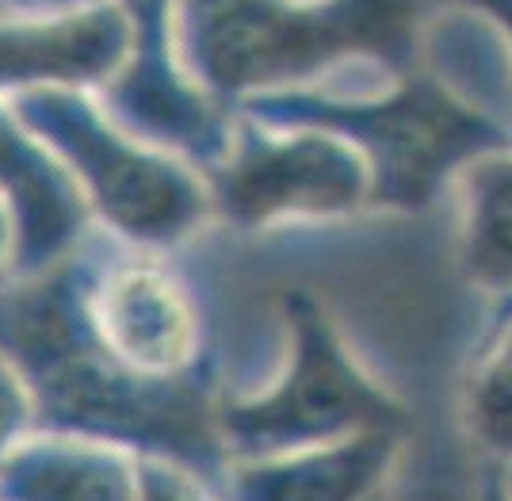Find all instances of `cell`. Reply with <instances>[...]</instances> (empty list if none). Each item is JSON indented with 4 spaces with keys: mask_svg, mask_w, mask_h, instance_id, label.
I'll return each mask as SVG.
<instances>
[{
    "mask_svg": "<svg viewBox=\"0 0 512 501\" xmlns=\"http://www.w3.org/2000/svg\"><path fill=\"white\" fill-rule=\"evenodd\" d=\"M39 433V406L23 371L0 352V459Z\"/></svg>",
    "mask_w": 512,
    "mask_h": 501,
    "instance_id": "5bb4252c",
    "label": "cell"
},
{
    "mask_svg": "<svg viewBox=\"0 0 512 501\" xmlns=\"http://www.w3.org/2000/svg\"><path fill=\"white\" fill-rule=\"evenodd\" d=\"M0 501H138V456L88 436L35 433L0 459Z\"/></svg>",
    "mask_w": 512,
    "mask_h": 501,
    "instance_id": "8fae6325",
    "label": "cell"
},
{
    "mask_svg": "<svg viewBox=\"0 0 512 501\" xmlns=\"http://www.w3.org/2000/svg\"><path fill=\"white\" fill-rule=\"evenodd\" d=\"M459 196V272L470 287L512 295V150L474 161L455 180Z\"/></svg>",
    "mask_w": 512,
    "mask_h": 501,
    "instance_id": "7c38bea8",
    "label": "cell"
},
{
    "mask_svg": "<svg viewBox=\"0 0 512 501\" xmlns=\"http://www.w3.org/2000/svg\"><path fill=\"white\" fill-rule=\"evenodd\" d=\"M0 12H16V16H39V12H46V0H0Z\"/></svg>",
    "mask_w": 512,
    "mask_h": 501,
    "instance_id": "ac0fdd59",
    "label": "cell"
},
{
    "mask_svg": "<svg viewBox=\"0 0 512 501\" xmlns=\"http://www.w3.org/2000/svg\"><path fill=\"white\" fill-rule=\"evenodd\" d=\"M23 123L69 165L96 230L150 253H184L218 222L207 176L123 131L85 88L8 96Z\"/></svg>",
    "mask_w": 512,
    "mask_h": 501,
    "instance_id": "5b68a950",
    "label": "cell"
},
{
    "mask_svg": "<svg viewBox=\"0 0 512 501\" xmlns=\"http://www.w3.org/2000/svg\"><path fill=\"white\" fill-rule=\"evenodd\" d=\"M283 352L253 387H226L218 433L226 456L268 459L337 444L348 436L409 433L402 398L375 379L318 295L291 287L279 295Z\"/></svg>",
    "mask_w": 512,
    "mask_h": 501,
    "instance_id": "277c9868",
    "label": "cell"
},
{
    "mask_svg": "<svg viewBox=\"0 0 512 501\" xmlns=\"http://www.w3.org/2000/svg\"><path fill=\"white\" fill-rule=\"evenodd\" d=\"M0 207L12 218V280L54 268L96 230L77 176L12 104H0Z\"/></svg>",
    "mask_w": 512,
    "mask_h": 501,
    "instance_id": "ba28073f",
    "label": "cell"
},
{
    "mask_svg": "<svg viewBox=\"0 0 512 501\" xmlns=\"http://www.w3.org/2000/svg\"><path fill=\"white\" fill-rule=\"evenodd\" d=\"M409 433L379 429L287 456L234 459L218 482L222 501H383L402 467Z\"/></svg>",
    "mask_w": 512,
    "mask_h": 501,
    "instance_id": "30bf717a",
    "label": "cell"
},
{
    "mask_svg": "<svg viewBox=\"0 0 512 501\" xmlns=\"http://www.w3.org/2000/svg\"><path fill=\"white\" fill-rule=\"evenodd\" d=\"M478 501H509V494H505V482H501V467L493 471L490 479L482 482V494H478Z\"/></svg>",
    "mask_w": 512,
    "mask_h": 501,
    "instance_id": "d6986e66",
    "label": "cell"
},
{
    "mask_svg": "<svg viewBox=\"0 0 512 501\" xmlns=\"http://www.w3.org/2000/svg\"><path fill=\"white\" fill-rule=\"evenodd\" d=\"M77 4H88V0H46V12H62V8H77Z\"/></svg>",
    "mask_w": 512,
    "mask_h": 501,
    "instance_id": "ffe728a7",
    "label": "cell"
},
{
    "mask_svg": "<svg viewBox=\"0 0 512 501\" xmlns=\"http://www.w3.org/2000/svg\"><path fill=\"white\" fill-rule=\"evenodd\" d=\"M0 352L23 371L39 433L169 459L218 482L226 394L203 291L176 264L104 230L39 276L0 284Z\"/></svg>",
    "mask_w": 512,
    "mask_h": 501,
    "instance_id": "6da1fadb",
    "label": "cell"
},
{
    "mask_svg": "<svg viewBox=\"0 0 512 501\" xmlns=\"http://www.w3.org/2000/svg\"><path fill=\"white\" fill-rule=\"evenodd\" d=\"M237 115L264 127H318L341 134L371 169V211L413 215L428 207L463 169L512 150V127L470 108L428 69H413L371 92L287 88L249 96Z\"/></svg>",
    "mask_w": 512,
    "mask_h": 501,
    "instance_id": "3957f363",
    "label": "cell"
},
{
    "mask_svg": "<svg viewBox=\"0 0 512 501\" xmlns=\"http://www.w3.org/2000/svg\"><path fill=\"white\" fill-rule=\"evenodd\" d=\"M207 184L214 215L234 234L329 226L371 211L363 153L318 127H264L237 115L234 146Z\"/></svg>",
    "mask_w": 512,
    "mask_h": 501,
    "instance_id": "8992f818",
    "label": "cell"
},
{
    "mask_svg": "<svg viewBox=\"0 0 512 501\" xmlns=\"http://www.w3.org/2000/svg\"><path fill=\"white\" fill-rule=\"evenodd\" d=\"M12 276V218L0 207V284Z\"/></svg>",
    "mask_w": 512,
    "mask_h": 501,
    "instance_id": "e0dca14e",
    "label": "cell"
},
{
    "mask_svg": "<svg viewBox=\"0 0 512 501\" xmlns=\"http://www.w3.org/2000/svg\"><path fill=\"white\" fill-rule=\"evenodd\" d=\"M459 421L482 456L512 467V295L497 303L490 333L467 371Z\"/></svg>",
    "mask_w": 512,
    "mask_h": 501,
    "instance_id": "4fadbf2b",
    "label": "cell"
},
{
    "mask_svg": "<svg viewBox=\"0 0 512 501\" xmlns=\"http://www.w3.org/2000/svg\"><path fill=\"white\" fill-rule=\"evenodd\" d=\"M138 501H222L211 482L169 459L138 456Z\"/></svg>",
    "mask_w": 512,
    "mask_h": 501,
    "instance_id": "9a60e30c",
    "label": "cell"
},
{
    "mask_svg": "<svg viewBox=\"0 0 512 501\" xmlns=\"http://www.w3.org/2000/svg\"><path fill=\"white\" fill-rule=\"evenodd\" d=\"M425 0H180V62L218 104L287 88L371 92L413 73Z\"/></svg>",
    "mask_w": 512,
    "mask_h": 501,
    "instance_id": "7a4b0ae2",
    "label": "cell"
},
{
    "mask_svg": "<svg viewBox=\"0 0 512 501\" xmlns=\"http://www.w3.org/2000/svg\"><path fill=\"white\" fill-rule=\"evenodd\" d=\"M130 23V54L104 85L100 104L134 138L214 173L234 146L237 111L172 62V0H115Z\"/></svg>",
    "mask_w": 512,
    "mask_h": 501,
    "instance_id": "52a82bcc",
    "label": "cell"
},
{
    "mask_svg": "<svg viewBox=\"0 0 512 501\" xmlns=\"http://www.w3.org/2000/svg\"><path fill=\"white\" fill-rule=\"evenodd\" d=\"M130 54V23L115 0H88L35 20H0V92L104 88Z\"/></svg>",
    "mask_w": 512,
    "mask_h": 501,
    "instance_id": "9c48e42d",
    "label": "cell"
},
{
    "mask_svg": "<svg viewBox=\"0 0 512 501\" xmlns=\"http://www.w3.org/2000/svg\"><path fill=\"white\" fill-rule=\"evenodd\" d=\"M455 4L478 8V12H486L490 20H497V27L505 31V39H509V46H512V0H455Z\"/></svg>",
    "mask_w": 512,
    "mask_h": 501,
    "instance_id": "2e32d148",
    "label": "cell"
},
{
    "mask_svg": "<svg viewBox=\"0 0 512 501\" xmlns=\"http://www.w3.org/2000/svg\"><path fill=\"white\" fill-rule=\"evenodd\" d=\"M501 482H505V494L512 501V467H501Z\"/></svg>",
    "mask_w": 512,
    "mask_h": 501,
    "instance_id": "44dd1931",
    "label": "cell"
}]
</instances>
